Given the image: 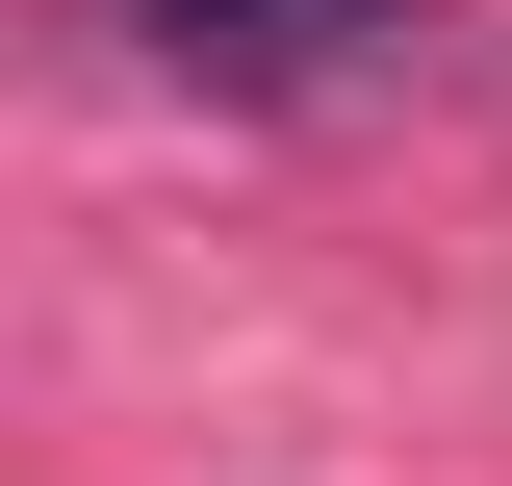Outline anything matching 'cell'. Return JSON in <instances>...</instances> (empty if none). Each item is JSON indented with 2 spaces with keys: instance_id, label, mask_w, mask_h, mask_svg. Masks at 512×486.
Wrapping results in <instances>:
<instances>
[{
  "instance_id": "cell-1",
  "label": "cell",
  "mask_w": 512,
  "mask_h": 486,
  "mask_svg": "<svg viewBox=\"0 0 512 486\" xmlns=\"http://www.w3.org/2000/svg\"><path fill=\"white\" fill-rule=\"evenodd\" d=\"M128 52L180 103H410L461 52V0H128Z\"/></svg>"
}]
</instances>
